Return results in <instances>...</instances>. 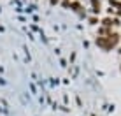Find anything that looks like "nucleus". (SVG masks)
<instances>
[{
  "label": "nucleus",
  "instance_id": "0eeeda50",
  "mask_svg": "<svg viewBox=\"0 0 121 116\" xmlns=\"http://www.w3.org/2000/svg\"><path fill=\"white\" fill-rule=\"evenodd\" d=\"M88 23L91 25V27H97V25H100L98 16H90V18H88Z\"/></svg>",
  "mask_w": 121,
  "mask_h": 116
},
{
  "label": "nucleus",
  "instance_id": "9b49d317",
  "mask_svg": "<svg viewBox=\"0 0 121 116\" xmlns=\"http://www.w3.org/2000/svg\"><path fill=\"white\" fill-rule=\"evenodd\" d=\"M114 16H118V18H121V9H118V11H116V14Z\"/></svg>",
  "mask_w": 121,
  "mask_h": 116
},
{
  "label": "nucleus",
  "instance_id": "f257e3e1",
  "mask_svg": "<svg viewBox=\"0 0 121 116\" xmlns=\"http://www.w3.org/2000/svg\"><path fill=\"white\" fill-rule=\"evenodd\" d=\"M95 44H97V46L102 49V51H111L112 49V46H111V42H109V39H107V37H100V35H97L95 37Z\"/></svg>",
  "mask_w": 121,
  "mask_h": 116
},
{
  "label": "nucleus",
  "instance_id": "ddd939ff",
  "mask_svg": "<svg viewBox=\"0 0 121 116\" xmlns=\"http://www.w3.org/2000/svg\"><path fill=\"white\" fill-rule=\"evenodd\" d=\"M63 2H70V0H63Z\"/></svg>",
  "mask_w": 121,
  "mask_h": 116
},
{
  "label": "nucleus",
  "instance_id": "6e6552de",
  "mask_svg": "<svg viewBox=\"0 0 121 116\" xmlns=\"http://www.w3.org/2000/svg\"><path fill=\"white\" fill-rule=\"evenodd\" d=\"M118 28V27H121V19L119 18H112V28Z\"/></svg>",
  "mask_w": 121,
  "mask_h": 116
},
{
  "label": "nucleus",
  "instance_id": "f8f14e48",
  "mask_svg": "<svg viewBox=\"0 0 121 116\" xmlns=\"http://www.w3.org/2000/svg\"><path fill=\"white\" fill-rule=\"evenodd\" d=\"M118 53H119V55H121V46H119V48H118Z\"/></svg>",
  "mask_w": 121,
  "mask_h": 116
},
{
  "label": "nucleus",
  "instance_id": "423d86ee",
  "mask_svg": "<svg viewBox=\"0 0 121 116\" xmlns=\"http://www.w3.org/2000/svg\"><path fill=\"white\" fill-rule=\"evenodd\" d=\"M100 25L107 28H112V16H105L104 19H100Z\"/></svg>",
  "mask_w": 121,
  "mask_h": 116
},
{
  "label": "nucleus",
  "instance_id": "9d476101",
  "mask_svg": "<svg viewBox=\"0 0 121 116\" xmlns=\"http://www.w3.org/2000/svg\"><path fill=\"white\" fill-rule=\"evenodd\" d=\"M49 4H51V5H56V4H60V0H49Z\"/></svg>",
  "mask_w": 121,
  "mask_h": 116
},
{
  "label": "nucleus",
  "instance_id": "20e7f679",
  "mask_svg": "<svg viewBox=\"0 0 121 116\" xmlns=\"http://www.w3.org/2000/svg\"><path fill=\"white\" fill-rule=\"evenodd\" d=\"M112 32V28H107V27H102V25H98V35L100 37H107Z\"/></svg>",
  "mask_w": 121,
  "mask_h": 116
},
{
  "label": "nucleus",
  "instance_id": "7ed1b4c3",
  "mask_svg": "<svg viewBox=\"0 0 121 116\" xmlns=\"http://www.w3.org/2000/svg\"><path fill=\"white\" fill-rule=\"evenodd\" d=\"M90 7H91V14L98 16L102 12V0H90Z\"/></svg>",
  "mask_w": 121,
  "mask_h": 116
},
{
  "label": "nucleus",
  "instance_id": "39448f33",
  "mask_svg": "<svg viewBox=\"0 0 121 116\" xmlns=\"http://www.w3.org/2000/svg\"><path fill=\"white\" fill-rule=\"evenodd\" d=\"M70 9H72L74 12H79V11H81L82 9V5H81V2H77V0H70Z\"/></svg>",
  "mask_w": 121,
  "mask_h": 116
},
{
  "label": "nucleus",
  "instance_id": "f03ea898",
  "mask_svg": "<svg viewBox=\"0 0 121 116\" xmlns=\"http://www.w3.org/2000/svg\"><path fill=\"white\" fill-rule=\"evenodd\" d=\"M107 39H109V42H111V46H112V48H118V46H119V42H121V35H119L116 30H112L111 34L107 35Z\"/></svg>",
  "mask_w": 121,
  "mask_h": 116
},
{
  "label": "nucleus",
  "instance_id": "1a4fd4ad",
  "mask_svg": "<svg viewBox=\"0 0 121 116\" xmlns=\"http://www.w3.org/2000/svg\"><path fill=\"white\" fill-rule=\"evenodd\" d=\"M114 14H116V9L109 7V9H107V16H114Z\"/></svg>",
  "mask_w": 121,
  "mask_h": 116
},
{
  "label": "nucleus",
  "instance_id": "4468645a",
  "mask_svg": "<svg viewBox=\"0 0 121 116\" xmlns=\"http://www.w3.org/2000/svg\"><path fill=\"white\" fill-rule=\"evenodd\" d=\"M119 69H121V63H119Z\"/></svg>",
  "mask_w": 121,
  "mask_h": 116
}]
</instances>
